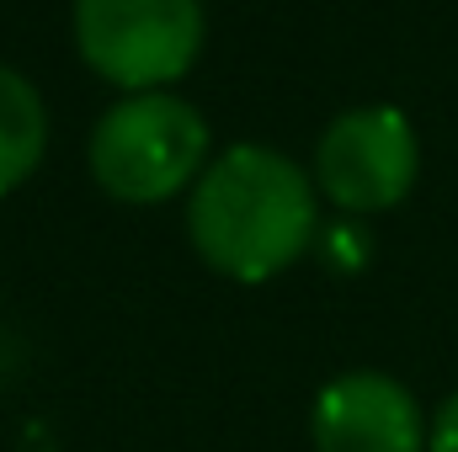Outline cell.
Returning a JSON list of instances; mask_svg holds the SVG:
<instances>
[{
  "mask_svg": "<svg viewBox=\"0 0 458 452\" xmlns=\"http://www.w3.org/2000/svg\"><path fill=\"white\" fill-rule=\"evenodd\" d=\"M192 250L229 282H272L320 234L315 181L272 144L219 149L187 192Z\"/></svg>",
  "mask_w": 458,
  "mask_h": 452,
  "instance_id": "obj_1",
  "label": "cell"
},
{
  "mask_svg": "<svg viewBox=\"0 0 458 452\" xmlns=\"http://www.w3.org/2000/svg\"><path fill=\"white\" fill-rule=\"evenodd\" d=\"M203 165H208V117L171 91L123 96L91 128V176L117 203L149 208L176 192H192Z\"/></svg>",
  "mask_w": 458,
  "mask_h": 452,
  "instance_id": "obj_2",
  "label": "cell"
},
{
  "mask_svg": "<svg viewBox=\"0 0 458 452\" xmlns=\"http://www.w3.org/2000/svg\"><path fill=\"white\" fill-rule=\"evenodd\" d=\"M208 38L203 0H75V48L117 91L176 86Z\"/></svg>",
  "mask_w": 458,
  "mask_h": 452,
  "instance_id": "obj_3",
  "label": "cell"
},
{
  "mask_svg": "<svg viewBox=\"0 0 458 452\" xmlns=\"http://www.w3.org/2000/svg\"><path fill=\"white\" fill-rule=\"evenodd\" d=\"M421 176V138L400 107H352L315 144V192L342 213H384L411 197Z\"/></svg>",
  "mask_w": 458,
  "mask_h": 452,
  "instance_id": "obj_4",
  "label": "cell"
},
{
  "mask_svg": "<svg viewBox=\"0 0 458 452\" xmlns=\"http://www.w3.org/2000/svg\"><path fill=\"white\" fill-rule=\"evenodd\" d=\"M315 452H427V415L389 372H342L320 389L310 415Z\"/></svg>",
  "mask_w": 458,
  "mask_h": 452,
  "instance_id": "obj_5",
  "label": "cell"
},
{
  "mask_svg": "<svg viewBox=\"0 0 458 452\" xmlns=\"http://www.w3.org/2000/svg\"><path fill=\"white\" fill-rule=\"evenodd\" d=\"M43 149H48V107L38 86L21 70L0 64V197L16 192L43 165Z\"/></svg>",
  "mask_w": 458,
  "mask_h": 452,
  "instance_id": "obj_6",
  "label": "cell"
},
{
  "mask_svg": "<svg viewBox=\"0 0 458 452\" xmlns=\"http://www.w3.org/2000/svg\"><path fill=\"white\" fill-rule=\"evenodd\" d=\"M427 452H458V389L443 399V410L432 415V437H427Z\"/></svg>",
  "mask_w": 458,
  "mask_h": 452,
  "instance_id": "obj_7",
  "label": "cell"
}]
</instances>
